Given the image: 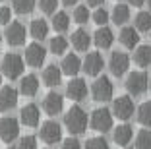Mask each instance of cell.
Listing matches in <instances>:
<instances>
[{"mask_svg": "<svg viewBox=\"0 0 151 149\" xmlns=\"http://www.w3.org/2000/svg\"><path fill=\"white\" fill-rule=\"evenodd\" d=\"M87 122H89V118H87V114H85V110L78 105H74L64 114V126H66V130L70 132V134H74V136L83 134V132L87 130Z\"/></svg>", "mask_w": 151, "mask_h": 149, "instance_id": "cell-1", "label": "cell"}, {"mask_svg": "<svg viewBox=\"0 0 151 149\" xmlns=\"http://www.w3.org/2000/svg\"><path fill=\"white\" fill-rule=\"evenodd\" d=\"M0 68H2V74H4L6 78L16 79V78H22L25 64H23V58L19 56V54L8 53V54H4V58L0 62Z\"/></svg>", "mask_w": 151, "mask_h": 149, "instance_id": "cell-2", "label": "cell"}, {"mask_svg": "<svg viewBox=\"0 0 151 149\" xmlns=\"http://www.w3.org/2000/svg\"><path fill=\"white\" fill-rule=\"evenodd\" d=\"M112 93H114V85H112L111 78H107V76L97 78L93 81V85H91V97H93V101H97V103L111 101Z\"/></svg>", "mask_w": 151, "mask_h": 149, "instance_id": "cell-3", "label": "cell"}, {"mask_svg": "<svg viewBox=\"0 0 151 149\" xmlns=\"http://www.w3.org/2000/svg\"><path fill=\"white\" fill-rule=\"evenodd\" d=\"M112 116L114 114L109 109H95L89 116V126L93 128L95 132H109L112 128Z\"/></svg>", "mask_w": 151, "mask_h": 149, "instance_id": "cell-4", "label": "cell"}, {"mask_svg": "<svg viewBox=\"0 0 151 149\" xmlns=\"http://www.w3.org/2000/svg\"><path fill=\"white\" fill-rule=\"evenodd\" d=\"M149 87V76L145 72H132L126 78V89L130 95H143Z\"/></svg>", "mask_w": 151, "mask_h": 149, "instance_id": "cell-5", "label": "cell"}, {"mask_svg": "<svg viewBox=\"0 0 151 149\" xmlns=\"http://www.w3.org/2000/svg\"><path fill=\"white\" fill-rule=\"evenodd\" d=\"M39 136L45 143H58V141H62V128L60 124L54 122V120H47V122L41 124V130H39Z\"/></svg>", "mask_w": 151, "mask_h": 149, "instance_id": "cell-6", "label": "cell"}, {"mask_svg": "<svg viewBox=\"0 0 151 149\" xmlns=\"http://www.w3.org/2000/svg\"><path fill=\"white\" fill-rule=\"evenodd\" d=\"M112 114L120 120H128L134 116V101L130 95H120L118 99L112 101Z\"/></svg>", "mask_w": 151, "mask_h": 149, "instance_id": "cell-7", "label": "cell"}, {"mask_svg": "<svg viewBox=\"0 0 151 149\" xmlns=\"http://www.w3.org/2000/svg\"><path fill=\"white\" fill-rule=\"evenodd\" d=\"M25 35H27V31L23 27V23H19V22H10L8 27H6V33H4L8 45H12V47L23 45L25 43Z\"/></svg>", "mask_w": 151, "mask_h": 149, "instance_id": "cell-8", "label": "cell"}, {"mask_svg": "<svg viewBox=\"0 0 151 149\" xmlns=\"http://www.w3.org/2000/svg\"><path fill=\"white\" fill-rule=\"evenodd\" d=\"M19 136V122L12 116H6V118L0 120V140L10 143L16 137Z\"/></svg>", "mask_w": 151, "mask_h": 149, "instance_id": "cell-9", "label": "cell"}, {"mask_svg": "<svg viewBox=\"0 0 151 149\" xmlns=\"http://www.w3.org/2000/svg\"><path fill=\"white\" fill-rule=\"evenodd\" d=\"M109 68H111L112 76H116V78L124 76L126 72H128V68H130V56L126 53H120V50L112 53L111 60H109Z\"/></svg>", "mask_w": 151, "mask_h": 149, "instance_id": "cell-10", "label": "cell"}, {"mask_svg": "<svg viewBox=\"0 0 151 149\" xmlns=\"http://www.w3.org/2000/svg\"><path fill=\"white\" fill-rule=\"evenodd\" d=\"M66 95L72 101H83L87 97V83L81 78H72L66 85Z\"/></svg>", "mask_w": 151, "mask_h": 149, "instance_id": "cell-11", "label": "cell"}, {"mask_svg": "<svg viewBox=\"0 0 151 149\" xmlns=\"http://www.w3.org/2000/svg\"><path fill=\"white\" fill-rule=\"evenodd\" d=\"M45 58H47V50H45V47H41L39 43L27 45V48H25V62L29 66L39 68V66L45 62Z\"/></svg>", "mask_w": 151, "mask_h": 149, "instance_id": "cell-12", "label": "cell"}, {"mask_svg": "<svg viewBox=\"0 0 151 149\" xmlns=\"http://www.w3.org/2000/svg\"><path fill=\"white\" fill-rule=\"evenodd\" d=\"M62 109H64L62 95H60V93H54V91L47 93V97L43 99V110L45 112L49 114V116H54V114L62 112Z\"/></svg>", "mask_w": 151, "mask_h": 149, "instance_id": "cell-13", "label": "cell"}, {"mask_svg": "<svg viewBox=\"0 0 151 149\" xmlns=\"http://www.w3.org/2000/svg\"><path fill=\"white\" fill-rule=\"evenodd\" d=\"M19 120H22L23 126L35 128L37 124H39V120H41V110H39V107L33 105V103L25 105L22 109V112H19Z\"/></svg>", "mask_w": 151, "mask_h": 149, "instance_id": "cell-14", "label": "cell"}, {"mask_svg": "<svg viewBox=\"0 0 151 149\" xmlns=\"http://www.w3.org/2000/svg\"><path fill=\"white\" fill-rule=\"evenodd\" d=\"M93 43H95V47H99V48H111L112 47V43H114V33H112V29L111 27H107V25H99V29L95 31V35H93Z\"/></svg>", "mask_w": 151, "mask_h": 149, "instance_id": "cell-15", "label": "cell"}, {"mask_svg": "<svg viewBox=\"0 0 151 149\" xmlns=\"http://www.w3.org/2000/svg\"><path fill=\"white\" fill-rule=\"evenodd\" d=\"M103 56L99 53H87V56H85L83 60V72L87 76H99L103 70Z\"/></svg>", "mask_w": 151, "mask_h": 149, "instance_id": "cell-16", "label": "cell"}, {"mask_svg": "<svg viewBox=\"0 0 151 149\" xmlns=\"http://www.w3.org/2000/svg\"><path fill=\"white\" fill-rule=\"evenodd\" d=\"M60 68H62V74L74 78V76H78V72L83 68V62L80 60V56H78V54H66V56L62 58Z\"/></svg>", "mask_w": 151, "mask_h": 149, "instance_id": "cell-17", "label": "cell"}, {"mask_svg": "<svg viewBox=\"0 0 151 149\" xmlns=\"http://www.w3.org/2000/svg\"><path fill=\"white\" fill-rule=\"evenodd\" d=\"M18 105V91L10 85L0 87V110H12Z\"/></svg>", "mask_w": 151, "mask_h": 149, "instance_id": "cell-18", "label": "cell"}, {"mask_svg": "<svg viewBox=\"0 0 151 149\" xmlns=\"http://www.w3.org/2000/svg\"><path fill=\"white\" fill-rule=\"evenodd\" d=\"M134 137V130L130 124H120V126L114 128V132H112V140H114L116 145H122V147H126V145L132 141Z\"/></svg>", "mask_w": 151, "mask_h": 149, "instance_id": "cell-19", "label": "cell"}, {"mask_svg": "<svg viewBox=\"0 0 151 149\" xmlns=\"http://www.w3.org/2000/svg\"><path fill=\"white\" fill-rule=\"evenodd\" d=\"M118 41L124 45L126 48H134L139 45V31L136 27H122L120 29V35H118Z\"/></svg>", "mask_w": 151, "mask_h": 149, "instance_id": "cell-20", "label": "cell"}, {"mask_svg": "<svg viewBox=\"0 0 151 149\" xmlns=\"http://www.w3.org/2000/svg\"><path fill=\"white\" fill-rule=\"evenodd\" d=\"M37 91H39V79H37L35 74H27L22 78V81H19V93L25 97H33L37 95Z\"/></svg>", "mask_w": 151, "mask_h": 149, "instance_id": "cell-21", "label": "cell"}, {"mask_svg": "<svg viewBox=\"0 0 151 149\" xmlns=\"http://www.w3.org/2000/svg\"><path fill=\"white\" fill-rule=\"evenodd\" d=\"M62 79V68H58L56 64H50L43 70V83L49 85V87H54V85L60 83Z\"/></svg>", "mask_w": 151, "mask_h": 149, "instance_id": "cell-22", "label": "cell"}, {"mask_svg": "<svg viewBox=\"0 0 151 149\" xmlns=\"http://www.w3.org/2000/svg\"><path fill=\"white\" fill-rule=\"evenodd\" d=\"M134 62H136L139 68H147V66H151V47H149V45H138V47H136Z\"/></svg>", "mask_w": 151, "mask_h": 149, "instance_id": "cell-23", "label": "cell"}, {"mask_svg": "<svg viewBox=\"0 0 151 149\" xmlns=\"http://www.w3.org/2000/svg\"><path fill=\"white\" fill-rule=\"evenodd\" d=\"M72 45H74L76 50H87L89 45H91V37L85 29H76L72 33Z\"/></svg>", "mask_w": 151, "mask_h": 149, "instance_id": "cell-24", "label": "cell"}, {"mask_svg": "<svg viewBox=\"0 0 151 149\" xmlns=\"http://www.w3.org/2000/svg\"><path fill=\"white\" fill-rule=\"evenodd\" d=\"M29 33H31L33 39L43 41L45 37L49 35V23L45 22V19H33L31 25H29Z\"/></svg>", "mask_w": 151, "mask_h": 149, "instance_id": "cell-25", "label": "cell"}, {"mask_svg": "<svg viewBox=\"0 0 151 149\" xmlns=\"http://www.w3.org/2000/svg\"><path fill=\"white\" fill-rule=\"evenodd\" d=\"M111 18L116 25H124L130 19V6L128 4H116L111 12Z\"/></svg>", "mask_w": 151, "mask_h": 149, "instance_id": "cell-26", "label": "cell"}, {"mask_svg": "<svg viewBox=\"0 0 151 149\" xmlns=\"http://www.w3.org/2000/svg\"><path fill=\"white\" fill-rule=\"evenodd\" d=\"M134 27L139 31V33H147L151 31V12H139L134 19Z\"/></svg>", "mask_w": 151, "mask_h": 149, "instance_id": "cell-27", "label": "cell"}, {"mask_svg": "<svg viewBox=\"0 0 151 149\" xmlns=\"http://www.w3.org/2000/svg\"><path fill=\"white\" fill-rule=\"evenodd\" d=\"M136 116H138V122L142 126H151V101L142 103L136 110Z\"/></svg>", "mask_w": 151, "mask_h": 149, "instance_id": "cell-28", "label": "cell"}, {"mask_svg": "<svg viewBox=\"0 0 151 149\" xmlns=\"http://www.w3.org/2000/svg\"><path fill=\"white\" fill-rule=\"evenodd\" d=\"M52 27L54 31H66L68 27H70V16H68L66 12H54L52 16Z\"/></svg>", "mask_w": 151, "mask_h": 149, "instance_id": "cell-29", "label": "cell"}, {"mask_svg": "<svg viewBox=\"0 0 151 149\" xmlns=\"http://www.w3.org/2000/svg\"><path fill=\"white\" fill-rule=\"evenodd\" d=\"M49 48H50V53L52 54H64L66 53V48H68V41H66V37H62V35H56V37H52L50 39V43H49Z\"/></svg>", "mask_w": 151, "mask_h": 149, "instance_id": "cell-30", "label": "cell"}, {"mask_svg": "<svg viewBox=\"0 0 151 149\" xmlns=\"http://www.w3.org/2000/svg\"><path fill=\"white\" fill-rule=\"evenodd\" d=\"M12 8L18 14H31L35 8V0H12Z\"/></svg>", "mask_w": 151, "mask_h": 149, "instance_id": "cell-31", "label": "cell"}, {"mask_svg": "<svg viewBox=\"0 0 151 149\" xmlns=\"http://www.w3.org/2000/svg\"><path fill=\"white\" fill-rule=\"evenodd\" d=\"M136 149H151V130H139L136 136Z\"/></svg>", "mask_w": 151, "mask_h": 149, "instance_id": "cell-32", "label": "cell"}, {"mask_svg": "<svg viewBox=\"0 0 151 149\" xmlns=\"http://www.w3.org/2000/svg\"><path fill=\"white\" fill-rule=\"evenodd\" d=\"M89 16H91V14H89V6L85 4V6H78V8L74 10V22L76 23H87V19H89Z\"/></svg>", "mask_w": 151, "mask_h": 149, "instance_id": "cell-33", "label": "cell"}, {"mask_svg": "<svg viewBox=\"0 0 151 149\" xmlns=\"http://www.w3.org/2000/svg\"><path fill=\"white\" fill-rule=\"evenodd\" d=\"M85 149H111V145L107 143L105 137H91L85 143Z\"/></svg>", "mask_w": 151, "mask_h": 149, "instance_id": "cell-34", "label": "cell"}, {"mask_svg": "<svg viewBox=\"0 0 151 149\" xmlns=\"http://www.w3.org/2000/svg\"><path fill=\"white\" fill-rule=\"evenodd\" d=\"M109 18H111V14H109L105 8H97L95 14H93V22L97 23V25H107Z\"/></svg>", "mask_w": 151, "mask_h": 149, "instance_id": "cell-35", "label": "cell"}, {"mask_svg": "<svg viewBox=\"0 0 151 149\" xmlns=\"http://www.w3.org/2000/svg\"><path fill=\"white\" fill-rule=\"evenodd\" d=\"M18 149H37V137L35 136H23L18 143Z\"/></svg>", "mask_w": 151, "mask_h": 149, "instance_id": "cell-36", "label": "cell"}, {"mask_svg": "<svg viewBox=\"0 0 151 149\" xmlns=\"http://www.w3.org/2000/svg\"><path fill=\"white\" fill-rule=\"evenodd\" d=\"M58 6V0H39V8L45 14H54Z\"/></svg>", "mask_w": 151, "mask_h": 149, "instance_id": "cell-37", "label": "cell"}, {"mask_svg": "<svg viewBox=\"0 0 151 149\" xmlns=\"http://www.w3.org/2000/svg\"><path fill=\"white\" fill-rule=\"evenodd\" d=\"M60 149H81V143H80V140H78V137L70 136V137H66V140H62Z\"/></svg>", "mask_w": 151, "mask_h": 149, "instance_id": "cell-38", "label": "cell"}, {"mask_svg": "<svg viewBox=\"0 0 151 149\" xmlns=\"http://www.w3.org/2000/svg\"><path fill=\"white\" fill-rule=\"evenodd\" d=\"M12 22V10L10 8H0V25H8Z\"/></svg>", "mask_w": 151, "mask_h": 149, "instance_id": "cell-39", "label": "cell"}, {"mask_svg": "<svg viewBox=\"0 0 151 149\" xmlns=\"http://www.w3.org/2000/svg\"><path fill=\"white\" fill-rule=\"evenodd\" d=\"M87 2V6H93V8H99V6L105 2V0H85Z\"/></svg>", "mask_w": 151, "mask_h": 149, "instance_id": "cell-40", "label": "cell"}, {"mask_svg": "<svg viewBox=\"0 0 151 149\" xmlns=\"http://www.w3.org/2000/svg\"><path fill=\"white\" fill-rule=\"evenodd\" d=\"M130 2V6H136V8H139V6H143L147 2V0H128Z\"/></svg>", "mask_w": 151, "mask_h": 149, "instance_id": "cell-41", "label": "cell"}, {"mask_svg": "<svg viewBox=\"0 0 151 149\" xmlns=\"http://www.w3.org/2000/svg\"><path fill=\"white\" fill-rule=\"evenodd\" d=\"M76 2H78V0H62L64 6H72V4H76Z\"/></svg>", "mask_w": 151, "mask_h": 149, "instance_id": "cell-42", "label": "cell"}, {"mask_svg": "<svg viewBox=\"0 0 151 149\" xmlns=\"http://www.w3.org/2000/svg\"><path fill=\"white\" fill-rule=\"evenodd\" d=\"M147 6H149V12H151V0H147Z\"/></svg>", "mask_w": 151, "mask_h": 149, "instance_id": "cell-43", "label": "cell"}, {"mask_svg": "<svg viewBox=\"0 0 151 149\" xmlns=\"http://www.w3.org/2000/svg\"><path fill=\"white\" fill-rule=\"evenodd\" d=\"M149 89H151V76H149Z\"/></svg>", "mask_w": 151, "mask_h": 149, "instance_id": "cell-44", "label": "cell"}, {"mask_svg": "<svg viewBox=\"0 0 151 149\" xmlns=\"http://www.w3.org/2000/svg\"><path fill=\"white\" fill-rule=\"evenodd\" d=\"M0 43H2V33H0Z\"/></svg>", "mask_w": 151, "mask_h": 149, "instance_id": "cell-45", "label": "cell"}, {"mask_svg": "<svg viewBox=\"0 0 151 149\" xmlns=\"http://www.w3.org/2000/svg\"><path fill=\"white\" fill-rule=\"evenodd\" d=\"M0 83H2V76H0Z\"/></svg>", "mask_w": 151, "mask_h": 149, "instance_id": "cell-46", "label": "cell"}, {"mask_svg": "<svg viewBox=\"0 0 151 149\" xmlns=\"http://www.w3.org/2000/svg\"><path fill=\"white\" fill-rule=\"evenodd\" d=\"M8 149H14V147H8Z\"/></svg>", "mask_w": 151, "mask_h": 149, "instance_id": "cell-47", "label": "cell"}, {"mask_svg": "<svg viewBox=\"0 0 151 149\" xmlns=\"http://www.w3.org/2000/svg\"><path fill=\"white\" fill-rule=\"evenodd\" d=\"M126 149H130V147H126Z\"/></svg>", "mask_w": 151, "mask_h": 149, "instance_id": "cell-48", "label": "cell"}]
</instances>
